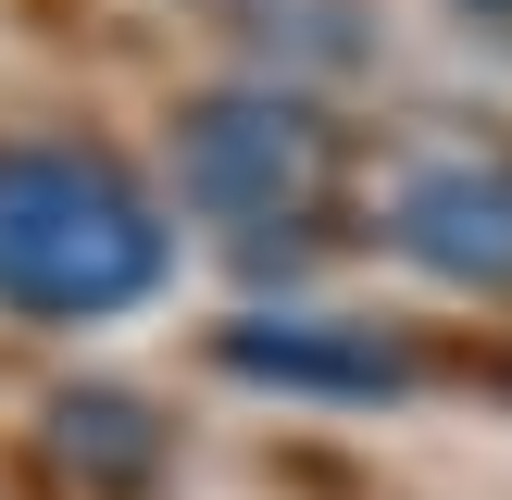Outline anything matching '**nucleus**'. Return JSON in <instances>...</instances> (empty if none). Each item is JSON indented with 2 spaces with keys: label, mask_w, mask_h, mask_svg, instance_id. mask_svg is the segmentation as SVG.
Instances as JSON below:
<instances>
[{
  "label": "nucleus",
  "mask_w": 512,
  "mask_h": 500,
  "mask_svg": "<svg viewBox=\"0 0 512 500\" xmlns=\"http://www.w3.org/2000/svg\"><path fill=\"white\" fill-rule=\"evenodd\" d=\"M325 138L288 113V100H200L188 125H175V175H188V200H213V213H288L300 188H313Z\"/></svg>",
  "instance_id": "nucleus-2"
},
{
  "label": "nucleus",
  "mask_w": 512,
  "mask_h": 500,
  "mask_svg": "<svg viewBox=\"0 0 512 500\" xmlns=\"http://www.w3.org/2000/svg\"><path fill=\"white\" fill-rule=\"evenodd\" d=\"M213 363L250 375V388H313V400H388L400 375H413L400 338H375V325H350V313H250V325L213 338Z\"/></svg>",
  "instance_id": "nucleus-3"
},
{
  "label": "nucleus",
  "mask_w": 512,
  "mask_h": 500,
  "mask_svg": "<svg viewBox=\"0 0 512 500\" xmlns=\"http://www.w3.org/2000/svg\"><path fill=\"white\" fill-rule=\"evenodd\" d=\"M175 275V225L100 150H0V300L50 325L125 313Z\"/></svg>",
  "instance_id": "nucleus-1"
},
{
  "label": "nucleus",
  "mask_w": 512,
  "mask_h": 500,
  "mask_svg": "<svg viewBox=\"0 0 512 500\" xmlns=\"http://www.w3.org/2000/svg\"><path fill=\"white\" fill-rule=\"evenodd\" d=\"M388 225H400V250H413L425 275H450V288H512V175L425 163Z\"/></svg>",
  "instance_id": "nucleus-4"
},
{
  "label": "nucleus",
  "mask_w": 512,
  "mask_h": 500,
  "mask_svg": "<svg viewBox=\"0 0 512 500\" xmlns=\"http://www.w3.org/2000/svg\"><path fill=\"white\" fill-rule=\"evenodd\" d=\"M50 438H63V463L113 475V488H138V475L163 463V438H150V413H138V400H113V388H75L63 413H50Z\"/></svg>",
  "instance_id": "nucleus-5"
}]
</instances>
